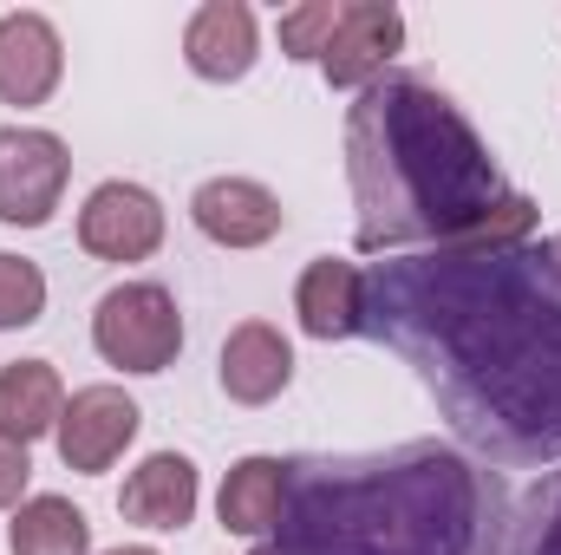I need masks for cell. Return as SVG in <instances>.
<instances>
[{"label":"cell","instance_id":"1","mask_svg":"<svg viewBox=\"0 0 561 555\" xmlns=\"http://www.w3.org/2000/svg\"><path fill=\"white\" fill-rule=\"evenodd\" d=\"M359 333L392 347L477 464L561 457V256L457 242L359 275Z\"/></svg>","mask_w":561,"mask_h":555},{"label":"cell","instance_id":"2","mask_svg":"<svg viewBox=\"0 0 561 555\" xmlns=\"http://www.w3.org/2000/svg\"><path fill=\"white\" fill-rule=\"evenodd\" d=\"M346 183L366 256L412 242H529L536 229V203L503 183L457 99L419 72H386L346 105Z\"/></svg>","mask_w":561,"mask_h":555},{"label":"cell","instance_id":"3","mask_svg":"<svg viewBox=\"0 0 561 555\" xmlns=\"http://www.w3.org/2000/svg\"><path fill=\"white\" fill-rule=\"evenodd\" d=\"M510 490L457 444L287 457L262 555H503Z\"/></svg>","mask_w":561,"mask_h":555},{"label":"cell","instance_id":"4","mask_svg":"<svg viewBox=\"0 0 561 555\" xmlns=\"http://www.w3.org/2000/svg\"><path fill=\"white\" fill-rule=\"evenodd\" d=\"M92 347L125 373H163L183 353V314H176L170 287H157V281L112 287L92 314Z\"/></svg>","mask_w":561,"mask_h":555},{"label":"cell","instance_id":"5","mask_svg":"<svg viewBox=\"0 0 561 555\" xmlns=\"http://www.w3.org/2000/svg\"><path fill=\"white\" fill-rule=\"evenodd\" d=\"M66 177H72V157L53 132L0 125V223H13V229L53 223V209L66 196Z\"/></svg>","mask_w":561,"mask_h":555},{"label":"cell","instance_id":"6","mask_svg":"<svg viewBox=\"0 0 561 555\" xmlns=\"http://www.w3.org/2000/svg\"><path fill=\"white\" fill-rule=\"evenodd\" d=\"M79 242L99 262H150L163 242V203L138 183H99L79 209Z\"/></svg>","mask_w":561,"mask_h":555},{"label":"cell","instance_id":"7","mask_svg":"<svg viewBox=\"0 0 561 555\" xmlns=\"http://www.w3.org/2000/svg\"><path fill=\"white\" fill-rule=\"evenodd\" d=\"M399 46H405L399 7H386V0H346L333 39H327V53H320V72H327V86H340V92H366L373 79H386V59H392Z\"/></svg>","mask_w":561,"mask_h":555},{"label":"cell","instance_id":"8","mask_svg":"<svg viewBox=\"0 0 561 555\" xmlns=\"http://www.w3.org/2000/svg\"><path fill=\"white\" fill-rule=\"evenodd\" d=\"M138 406L118 393V386H85V393H72V406L59 412V457H66V471H85V477H99V471H112L118 457H125V444L138 438Z\"/></svg>","mask_w":561,"mask_h":555},{"label":"cell","instance_id":"9","mask_svg":"<svg viewBox=\"0 0 561 555\" xmlns=\"http://www.w3.org/2000/svg\"><path fill=\"white\" fill-rule=\"evenodd\" d=\"M190 216H196V229H203L209 242H222V249H262L268 236H280V223H287L280 196L262 190V183H249V177H209V183L190 196Z\"/></svg>","mask_w":561,"mask_h":555},{"label":"cell","instance_id":"10","mask_svg":"<svg viewBox=\"0 0 561 555\" xmlns=\"http://www.w3.org/2000/svg\"><path fill=\"white\" fill-rule=\"evenodd\" d=\"M66 72V46L46 13L0 20V105H46Z\"/></svg>","mask_w":561,"mask_h":555},{"label":"cell","instance_id":"11","mask_svg":"<svg viewBox=\"0 0 561 555\" xmlns=\"http://www.w3.org/2000/svg\"><path fill=\"white\" fill-rule=\"evenodd\" d=\"M183 59H190L196 79H216V86L242 79V72L255 66V13H249L242 0H209V7H196V20H190V33H183Z\"/></svg>","mask_w":561,"mask_h":555},{"label":"cell","instance_id":"12","mask_svg":"<svg viewBox=\"0 0 561 555\" xmlns=\"http://www.w3.org/2000/svg\"><path fill=\"white\" fill-rule=\"evenodd\" d=\"M216 373H222V393L236 406H268V399H280V386L294 380V353H287V340L268 320H242L222 340V366Z\"/></svg>","mask_w":561,"mask_h":555},{"label":"cell","instance_id":"13","mask_svg":"<svg viewBox=\"0 0 561 555\" xmlns=\"http://www.w3.org/2000/svg\"><path fill=\"white\" fill-rule=\"evenodd\" d=\"M118 510H125V523H144V530H183L196 517V464L176 457V451L144 457L138 471L125 477Z\"/></svg>","mask_w":561,"mask_h":555},{"label":"cell","instance_id":"14","mask_svg":"<svg viewBox=\"0 0 561 555\" xmlns=\"http://www.w3.org/2000/svg\"><path fill=\"white\" fill-rule=\"evenodd\" d=\"M294 314L313 340H346L359 333V269L340 256H313L294 287Z\"/></svg>","mask_w":561,"mask_h":555},{"label":"cell","instance_id":"15","mask_svg":"<svg viewBox=\"0 0 561 555\" xmlns=\"http://www.w3.org/2000/svg\"><path fill=\"white\" fill-rule=\"evenodd\" d=\"M66 412V386L46 360H13L0 366V431L13 444H33L39 431H53Z\"/></svg>","mask_w":561,"mask_h":555},{"label":"cell","instance_id":"16","mask_svg":"<svg viewBox=\"0 0 561 555\" xmlns=\"http://www.w3.org/2000/svg\"><path fill=\"white\" fill-rule=\"evenodd\" d=\"M280 477H287L280 457H242V464L222 477L216 510H222V530H229V536L268 543V530H275V517H280Z\"/></svg>","mask_w":561,"mask_h":555},{"label":"cell","instance_id":"17","mask_svg":"<svg viewBox=\"0 0 561 555\" xmlns=\"http://www.w3.org/2000/svg\"><path fill=\"white\" fill-rule=\"evenodd\" d=\"M13 555H92V523L66 497H26L13 510Z\"/></svg>","mask_w":561,"mask_h":555},{"label":"cell","instance_id":"18","mask_svg":"<svg viewBox=\"0 0 561 555\" xmlns=\"http://www.w3.org/2000/svg\"><path fill=\"white\" fill-rule=\"evenodd\" d=\"M503 555H561V471L536 477V484L510 503Z\"/></svg>","mask_w":561,"mask_h":555},{"label":"cell","instance_id":"19","mask_svg":"<svg viewBox=\"0 0 561 555\" xmlns=\"http://www.w3.org/2000/svg\"><path fill=\"white\" fill-rule=\"evenodd\" d=\"M46 314V275L26 256L0 249V327H33Z\"/></svg>","mask_w":561,"mask_h":555},{"label":"cell","instance_id":"20","mask_svg":"<svg viewBox=\"0 0 561 555\" xmlns=\"http://www.w3.org/2000/svg\"><path fill=\"white\" fill-rule=\"evenodd\" d=\"M340 7L346 0H307L294 13H280V53L287 59H320L327 39H333V26H340Z\"/></svg>","mask_w":561,"mask_h":555},{"label":"cell","instance_id":"21","mask_svg":"<svg viewBox=\"0 0 561 555\" xmlns=\"http://www.w3.org/2000/svg\"><path fill=\"white\" fill-rule=\"evenodd\" d=\"M26 477H33V464H26V444H13V438L0 431V510H13V503L26 497Z\"/></svg>","mask_w":561,"mask_h":555},{"label":"cell","instance_id":"22","mask_svg":"<svg viewBox=\"0 0 561 555\" xmlns=\"http://www.w3.org/2000/svg\"><path fill=\"white\" fill-rule=\"evenodd\" d=\"M112 555H157V550H112Z\"/></svg>","mask_w":561,"mask_h":555},{"label":"cell","instance_id":"23","mask_svg":"<svg viewBox=\"0 0 561 555\" xmlns=\"http://www.w3.org/2000/svg\"><path fill=\"white\" fill-rule=\"evenodd\" d=\"M549 249H556V256H561V236H556V242H549Z\"/></svg>","mask_w":561,"mask_h":555}]
</instances>
